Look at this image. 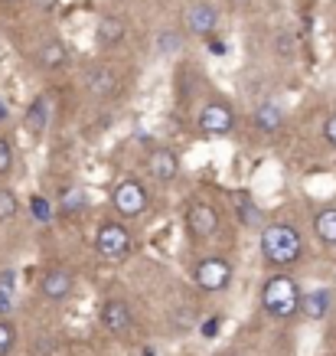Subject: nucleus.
<instances>
[{"label":"nucleus","instance_id":"9","mask_svg":"<svg viewBox=\"0 0 336 356\" xmlns=\"http://www.w3.org/2000/svg\"><path fill=\"white\" fill-rule=\"evenodd\" d=\"M144 173L157 186H170L180 177V154L174 147H167V144H157V147L144 154Z\"/></svg>","mask_w":336,"mask_h":356},{"label":"nucleus","instance_id":"23","mask_svg":"<svg viewBox=\"0 0 336 356\" xmlns=\"http://www.w3.org/2000/svg\"><path fill=\"white\" fill-rule=\"evenodd\" d=\"M13 346H17V327L7 317H0V356H10Z\"/></svg>","mask_w":336,"mask_h":356},{"label":"nucleus","instance_id":"17","mask_svg":"<svg viewBox=\"0 0 336 356\" xmlns=\"http://www.w3.org/2000/svg\"><path fill=\"white\" fill-rule=\"evenodd\" d=\"M36 63L43 69H65L69 65V46L59 36H46L40 49H36Z\"/></svg>","mask_w":336,"mask_h":356},{"label":"nucleus","instance_id":"20","mask_svg":"<svg viewBox=\"0 0 336 356\" xmlns=\"http://www.w3.org/2000/svg\"><path fill=\"white\" fill-rule=\"evenodd\" d=\"M88 206V196L82 186H65L62 193H59V209H62L65 216H78V213H85Z\"/></svg>","mask_w":336,"mask_h":356},{"label":"nucleus","instance_id":"28","mask_svg":"<svg viewBox=\"0 0 336 356\" xmlns=\"http://www.w3.org/2000/svg\"><path fill=\"white\" fill-rule=\"evenodd\" d=\"M33 206H36V216H40V219L49 216V209H46V200H43V196H36V200H33Z\"/></svg>","mask_w":336,"mask_h":356},{"label":"nucleus","instance_id":"31","mask_svg":"<svg viewBox=\"0 0 336 356\" xmlns=\"http://www.w3.org/2000/svg\"><path fill=\"white\" fill-rule=\"evenodd\" d=\"M0 3H13V0H0Z\"/></svg>","mask_w":336,"mask_h":356},{"label":"nucleus","instance_id":"2","mask_svg":"<svg viewBox=\"0 0 336 356\" xmlns=\"http://www.w3.org/2000/svg\"><path fill=\"white\" fill-rule=\"evenodd\" d=\"M261 311L268 314L271 321H291L301 314V284L291 271H271L268 278L261 281Z\"/></svg>","mask_w":336,"mask_h":356},{"label":"nucleus","instance_id":"1","mask_svg":"<svg viewBox=\"0 0 336 356\" xmlns=\"http://www.w3.org/2000/svg\"><path fill=\"white\" fill-rule=\"evenodd\" d=\"M258 255L268 268L291 271L294 265L304 261V236H301V229L287 222V219L264 222V229L258 232Z\"/></svg>","mask_w":336,"mask_h":356},{"label":"nucleus","instance_id":"12","mask_svg":"<svg viewBox=\"0 0 336 356\" xmlns=\"http://www.w3.org/2000/svg\"><path fill=\"white\" fill-rule=\"evenodd\" d=\"M219 26V7L216 3H209V0H196L190 3L183 13V30L190 36H199V40H209Z\"/></svg>","mask_w":336,"mask_h":356},{"label":"nucleus","instance_id":"24","mask_svg":"<svg viewBox=\"0 0 336 356\" xmlns=\"http://www.w3.org/2000/svg\"><path fill=\"white\" fill-rule=\"evenodd\" d=\"M176 46H180V36H176V33H160V36H157V49H160V53H176Z\"/></svg>","mask_w":336,"mask_h":356},{"label":"nucleus","instance_id":"11","mask_svg":"<svg viewBox=\"0 0 336 356\" xmlns=\"http://www.w3.org/2000/svg\"><path fill=\"white\" fill-rule=\"evenodd\" d=\"M98 324L115 337H128L134 330V311L124 298H108L98 307Z\"/></svg>","mask_w":336,"mask_h":356},{"label":"nucleus","instance_id":"16","mask_svg":"<svg viewBox=\"0 0 336 356\" xmlns=\"http://www.w3.org/2000/svg\"><path fill=\"white\" fill-rule=\"evenodd\" d=\"M23 124H26V131H30L33 138L40 140L46 134V128H49V95H36L26 105V111H23Z\"/></svg>","mask_w":336,"mask_h":356},{"label":"nucleus","instance_id":"13","mask_svg":"<svg viewBox=\"0 0 336 356\" xmlns=\"http://www.w3.org/2000/svg\"><path fill=\"white\" fill-rule=\"evenodd\" d=\"M249 121H251V128L258 131L261 138H274V134H281L287 115H284V105H281V102L264 98V102H258V105L251 108V118Z\"/></svg>","mask_w":336,"mask_h":356},{"label":"nucleus","instance_id":"4","mask_svg":"<svg viewBox=\"0 0 336 356\" xmlns=\"http://www.w3.org/2000/svg\"><path fill=\"white\" fill-rule=\"evenodd\" d=\"M111 209H115V216L124 219V222H134V219L147 216V209H151V190L144 184L141 177H118V184L111 190Z\"/></svg>","mask_w":336,"mask_h":356},{"label":"nucleus","instance_id":"5","mask_svg":"<svg viewBox=\"0 0 336 356\" xmlns=\"http://www.w3.org/2000/svg\"><path fill=\"white\" fill-rule=\"evenodd\" d=\"M196 128L203 138H232L239 128V111L222 95H209L196 111Z\"/></svg>","mask_w":336,"mask_h":356},{"label":"nucleus","instance_id":"3","mask_svg":"<svg viewBox=\"0 0 336 356\" xmlns=\"http://www.w3.org/2000/svg\"><path fill=\"white\" fill-rule=\"evenodd\" d=\"M183 229H186V238L203 245V242H212L222 229V209H219L216 200L209 196H193L183 209Z\"/></svg>","mask_w":336,"mask_h":356},{"label":"nucleus","instance_id":"18","mask_svg":"<svg viewBox=\"0 0 336 356\" xmlns=\"http://www.w3.org/2000/svg\"><path fill=\"white\" fill-rule=\"evenodd\" d=\"M314 236L324 245L336 248V206H324L314 213Z\"/></svg>","mask_w":336,"mask_h":356},{"label":"nucleus","instance_id":"29","mask_svg":"<svg viewBox=\"0 0 336 356\" xmlns=\"http://www.w3.org/2000/svg\"><path fill=\"white\" fill-rule=\"evenodd\" d=\"M10 118V108H7V102H3V98H0V124H3V121Z\"/></svg>","mask_w":336,"mask_h":356},{"label":"nucleus","instance_id":"30","mask_svg":"<svg viewBox=\"0 0 336 356\" xmlns=\"http://www.w3.org/2000/svg\"><path fill=\"white\" fill-rule=\"evenodd\" d=\"M219 356H239V353H232V350H228V353H219Z\"/></svg>","mask_w":336,"mask_h":356},{"label":"nucleus","instance_id":"22","mask_svg":"<svg viewBox=\"0 0 336 356\" xmlns=\"http://www.w3.org/2000/svg\"><path fill=\"white\" fill-rule=\"evenodd\" d=\"M17 167V151H13V140L7 134H0V180H7Z\"/></svg>","mask_w":336,"mask_h":356},{"label":"nucleus","instance_id":"14","mask_svg":"<svg viewBox=\"0 0 336 356\" xmlns=\"http://www.w3.org/2000/svg\"><path fill=\"white\" fill-rule=\"evenodd\" d=\"M232 209H235V219H239V226L245 229H255V232H261L264 229V206H258V200L249 193V190H235L232 193Z\"/></svg>","mask_w":336,"mask_h":356},{"label":"nucleus","instance_id":"15","mask_svg":"<svg viewBox=\"0 0 336 356\" xmlns=\"http://www.w3.org/2000/svg\"><path fill=\"white\" fill-rule=\"evenodd\" d=\"M124 36H128V23L121 20V17L108 13V17H101V20H98V26H95L98 49H115V46L124 43Z\"/></svg>","mask_w":336,"mask_h":356},{"label":"nucleus","instance_id":"6","mask_svg":"<svg viewBox=\"0 0 336 356\" xmlns=\"http://www.w3.org/2000/svg\"><path fill=\"white\" fill-rule=\"evenodd\" d=\"M235 281V265L222 252H206L193 265V284L203 294H226Z\"/></svg>","mask_w":336,"mask_h":356},{"label":"nucleus","instance_id":"7","mask_svg":"<svg viewBox=\"0 0 336 356\" xmlns=\"http://www.w3.org/2000/svg\"><path fill=\"white\" fill-rule=\"evenodd\" d=\"M95 252L105 261H128L134 252V232L124 219H101L95 229Z\"/></svg>","mask_w":336,"mask_h":356},{"label":"nucleus","instance_id":"21","mask_svg":"<svg viewBox=\"0 0 336 356\" xmlns=\"http://www.w3.org/2000/svg\"><path fill=\"white\" fill-rule=\"evenodd\" d=\"M20 196L13 190L10 184H0V222H13V219L20 216Z\"/></svg>","mask_w":336,"mask_h":356},{"label":"nucleus","instance_id":"25","mask_svg":"<svg viewBox=\"0 0 336 356\" xmlns=\"http://www.w3.org/2000/svg\"><path fill=\"white\" fill-rule=\"evenodd\" d=\"M324 138H326V144H330V147H336V111L324 121Z\"/></svg>","mask_w":336,"mask_h":356},{"label":"nucleus","instance_id":"26","mask_svg":"<svg viewBox=\"0 0 336 356\" xmlns=\"http://www.w3.org/2000/svg\"><path fill=\"white\" fill-rule=\"evenodd\" d=\"M219 324H222L219 317H206V321H203V327H199V334L206 337V340H212V337L219 334Z\"/></svg>","mask_w":336,"mask_h":356},{"label":"nucleus","instance_id":"8","mask_svg":"<svg viewBox=\"0 0 336 356\" xmlns=\"http://www.w3.org/2000/svg\"><path fill=\"white\" fill-rule=\"evenodd\" d=\"M82 79H85L88 95L98 98V102H115V98L124 92L121 72H118V69H115L111 63H92V65H85Z\"/></svg>","mask_w":336,"mask_h":356},{"label":"nucleus","instance_id":"27","mask_svg":"<svg viewBox=\"0 0 336 356\" xmlns=\"http://www.w3.org/2000/svg\"><path fill=\"white\" fill-rule=\"evenodd\" d=\"M36 10H43V13H53L56 7H59V0H30Z\"/></svg>","mask_w":336,"mask_h":356},{"label":"nucleus","instance_id":"19","mask_svg":"<svg viewBox=\"0 0 336 356\" xmlns=\"http://www.w3.org/2000/svg\"><path fill=\"white\" fill-rule=\"evenodd\" d=\"M301 314L307 321H324L330 314V291L326 288H317V291H307L301 298Z\"/></svg>","mask_w":336,"mask_h":356},{"label":"nucleus","instance_id":"10","mask_svg":"<svg viewBox=\"0 0 336 356\" xmlns=\"http://www.w3.org/2000/svg\"><path fill=\"white\" fill-rule=\"evenodd\" d=\"M40 294H43L49 304H62L76 294V275L65 268V265H49V268L40 275Z\"/></svg>","mask_w":336,"mask_h":356}]
</instances>
